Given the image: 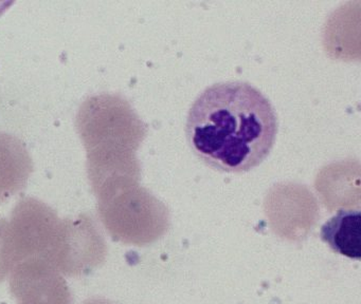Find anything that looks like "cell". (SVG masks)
Here are the masks:
<instances>
[{"instance_id": "1", "label": "cell", "mask_w": 361, "mask_h": 304, "mask_svg": "<svg viewBox=\"0 0 361 304\" xmlns=\"http://www.w3.org/2000/svg\"><path fill=\"white\" fill-rule=\"evenodd\" d=\"M276 133L278 118L269 99L245 82L204 89L192 103L185 125L194 154L221 172L259 166L271 151Z\"/></svg>"}, {"instance_id": "2", "label": "cell", "mask_w": 361, "mask_h": 304, "mask_svg": "<svg viewBox=\"0 0 361 304\" xmlns=\"http://www.w3.org/2000/svg\"><path fill=\"white\" fill-rule=\"evenodd\" d=\"M77 130L94 194L113 182L138 179L134 150L142 139V126L128 101L114 94L88 97L78 111Z\"/></svg>"}, {"instance_id": "3", "label": "cell", "mask_w": 361, "mask_h": 304, "mask_svg": "<svg viewBox=\"0 0 361 304\" xmlns=\"http://www.w3.org/2000/svg\"><path fill=\"white\" fill-rule=\"evenodd\" d=\"M98 213L114 240L145 246L168 230L166 207L151 194L138 187L136 181L109 186L97 194Z\"/></svg>"}, {"instance_id": "4", "label": "cell", "mask_w": 361, "mask_h": 304, "mask_svg": "<svg viewBox=\"0 0 361 304\" xmlns=\"http://www.w3.org/2000/svg\"><path fill=\"white\" fill-rule=\"evenodd\" d=\"M1 223L13 268L29 260L54 265L64 240L66 219H60L51 207L37 198H23L13 209L10 221L1 219Z\"/></svg>"}, {"instance_id": "5", "label": "cell", "mask_w": 361, "mask_h": 304, "mask_svg": "<svg viewBox=\"0 0 361 304\" xmlns=\"http://www.w3.org/2000/svg\"><path fill=\"white\" fill-rule=\"evenodd\" d=\"M107 247L94 220L87 215L66 219V232L54 268L68 277L90 274L104 263Z\"/></svg>"}, {"instance_id": "6", "label": "cell", "mask_w": 361, "mask_h": 304, "mask_svg": "<svg viewBox=\"0 0 361 304\" xmlns=\"http://www.w3.org/2000/svg\"><path fill=\"white\" fill-rule=\"evenodd\" d=\"M10 289L18 304H73L61 272L39 260L22 262L12 270Z\"/></svg>"}, {"instance_id": "7", "label": "cell", "mask_w": 361, "mask_h": 304, "mask_svg": "<svg viewBox=\"0 0 361 304\" xmlns=\"http://www.w3.org/2000/svg\"><path fill=\"white\" fill-rule=\"evenodd\" d=\"M32 171V158L24 141L0 133V203L20 191Z\"/></svg>"}, {"instance_id": "8", "label": "cell", "mask_w": 361, "mask_h": 304, "mask_svg": "<svg viewBox=\"0 0 361 304\" xmlns=\"http://www.w3.org/2000/svg\"><path fill=\"white\" fill-rule=\"evenodd\" d=\"M361 215L357 210H339L321 229V238L340 255L353 259L361 255Z\"/></svg>"}, {"instance_id": "9", "label": "cell", "mask_w": 361, "mask_h": 304, "mask_svg": "<svg viewBox=\"0 0 361 304\" xmlns=\"http://www.w3.org/2000/svg\"><path fill=\"white\" fill-rule=\"evenodd\" d=\"M12 270H13V266L10 263L7 251H6L3 230H1V223H0V282L5 280L8 274H11Z\"/></svg>"}, {"instance_id": "10", "label": "cell", "mask_w": 361, "mask_h": 304, "mask_svg": "<svg viewBox=\"0 0 361 304\" xmlns=\"http://www.w3.org/2000/svg\"><path fill=\"white\" fill-rule=\"evenodd\" d=\"M82 304H116L111 302V300L104 299V298H90L86 300Z\"/></svg>"}]
</instances>
